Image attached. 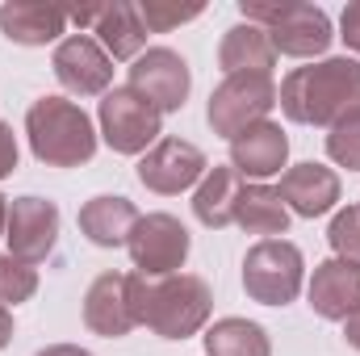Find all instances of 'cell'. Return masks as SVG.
Returning a JSON list of instances; mask_svg holds the SVG:
<instances>
[{
  "mask_svg": "<svg viewBox=\"0 0 360 356\" xmlns=\"http://www.w3.org/2000/svg\"><path fill=\"white\" fill-rule=\"evenodd\" d=\"M276 105L297 126H340L344 117L360 113V59H323L293 68L281 89Z\"/></svg>",
  "mask_w": 360,
  "mask_h": 356,
  "instance_id": "obj_1",
  "label": "cell"
},
{
  "mask_svg": "<svg viewBox=\"0 0 360 356\" xmlns=\"http://www.w3.org/2000/svg\"><path fill=\"white\" fill-rule=\"evenodd\" d=\"M126 293L139 327H151L160 340H188L210 323L214 293L201 276L172 272V276H143L126 272Z\"/></svg>",
  "mask_w": 360,
  "mask_h": 356,
  "instance_id": "obj_2",
  "label": "cell"
},
{
  "mask_svg": "<svg viewBox=\"0 0 360 356\" xmlns=\"http://www.w3.org/2000/svg\"><path fill=\"white\" fill-rule=\"evenodd\" d=\"M30 151L46 168H80L96 155L92 117L68 96H38L25 113Z\"/></svg>",
  "mask_w": 360,
  "mask_h": 356,
  "instance_id": "obj_3",
  "label": "cell"
},
{
  "mask_svg": "<svg viewBox=\"0 0 360 356\" xmlns=\"http://www.w3.org/2000/svg\"><path fill=\"white\" fill-rule=\"evenodd\" d=\"M243 21L260 25L269 34L272 51L289 55V59H314L331 46V17L319 4H302V0H285V4H260V0H243L239 4Z\"/></svg>",
  "mask_w": 360,
  "mask_h": 356,
  "instance_id": "obj_4",
  "label": "cell"
},
{
  "mask_svg": "<svg viewBox=\"0 0 360 356\" xmlns=\"http://www.w3.org/2000/svg\"><path fill=\"white\" fill-rule=\"evenodd\" d=\"M306 260L302 248L289 239H260L243 256V289L260 306H289L302 293Z\"/></svg>",
  "mask_w": 360,
  "mask_h": 356,
  "instance_id": "obj_5",
  "label": "cell"
},
{
  "mask_svg": "<svg viewBox=\"0 0 360 356\" xmlns=\"http://www.w3.org/2000/svg\"><path fill=\"white\" fill-rule=\"evenodd\" d=\"M96 122H101V139L117 151V155H147L160 134H164V113L139 96L130 89H109L101 96V109H96Z\"/></svg>",
  "mask_w": 360,
  "mask_h": 356,
  "instance_id": "obj_6",
  "label": "cell"
},
{
  "mask_svg": "<svg viewBox=\"0 0 360 356\" xmlns=\"http://www.w3.org/2000/svg\"><path fill=\"white\" fill-rule=\"evenodd\" d=\"M272 105H276V84L272 76H226L218 89L210 92V105H205V122L214 134L222 139H235L243 134L248 126L256 122H269Z\"/></svg>",
  "mask_w": 360,
  "mask_h": 356,
  "instance_id": "obj_7",
  "label": "cell"
},
{
  "mask_svg": "<svg viewBox=\"0 0 360 356\" xmlns=\"http://www.w3.org/2000/svg\"><path fill=\"white\" fill-rule=\"evenodd\" d=\"M188 248H193V239H188L184 222L172 218V214H139V222H134V231L126 239L134 272H143V276L180 272L184 260H188Z\"/></svg>",
  "mask_w": 360,
  "mask_h": 356,
  "instance_id": "obj_8",
  "label": "cell"
},
{
  "mask_svg": "<svg viewBox=\"0 0 360 356\" xmlns=\"http://www.w3.org/2000/svg\"><path fill=\"white\" fill-rule=\"evenodd\" d=\"M130 89L147 96L160 113H176L188 101L193 89V72L172 46H147L134 63H130Z\"/></svg>",
  "mask_w": 360,
  "mask_h": 356,
  "instance_id": "obj_9",
  "label": "cell"
},
{
  "mask_svg": "<svg viewBox=\"0 0 360 356\" xmlns=\"http://www.w3.org/2000/svg\"><path fill=\"white\" fill-rule=\"evenodd\" d=\"M205 172H210L205 151L193 147L188 139H160L147 155H139V180L160 197H176L184 189L201 184Z\"/></svg>",
  "mask_w": 360,
  "mask_h": 356,
  "instance_id": "obj_10",
  "label": "cell"
},
{
  "mask_svg": "<svg viewBox=\"0 0 360 356\" xmlns=\"http://www.w3.org/2000/svg\"><path fill=\"white\" fill-rule=\"evenodd\" d=\"M8 256L25 265H42L59 243V205L46 197H17L8 201Z\"/></svg>",
  "mask_w": 360,
  "mask_h": 356,
  "instance_id": "obj_11",
  "label": "cell"
},
{
  "mask_svg": "<svg viewBox=\"0 0 360 356\" xmlns=\"http://www.w3.org/2000/svg\"><path fill=\"white\" fill-rule=\"evenodd\" d=\"M55 80L76 96H105L113 84V59L92 34H68L51 55Z\"/></svg>",
  "mask_w": 360,
  "mask_h": 356,
  "instance_id": "obj_12",
  "label": "cell"
},
{
  "mask_svg": "<svg viewBox=\"0 0 360 356\" xmlns=\"http://www.w3.org/2000/svg\"><path fill=\"white\" fill-rule=\"evenodd\" d=\"M306 298H310V310H314L319 319L344 323L348 314L360 310V265L340 260V256L314 265V276H310Z\"/></svg>",
  "mask_w": 360,
  "mask_h": 356,
  "instance_id": "obj_13",
  "label": "cell"
},
{
  "mask_svg": "<svg viewBox=\"0 0 360 356\" xmlns=\"http://www.w3.org/2000/svg\"><path fill=\"white\" fill-rule=\"evenodd\" d=\"M285 160H289V134L276 122H256L231 139V168L243 180L264 184L285 168Z\"/></svg>",
  "mask_w": 360,
  "mask_h": 356,
  "instance_id": "obj_14",
  "label": "cell"
},
{
  "mask_svg": "<svg viewBox=\"0 0 360 356\" xmlns=\"http://www.w3.org/2000/svg\"><path fill=\"white\" fill-rule=\"evenodd\" d=\"M276 193L289 205V214H297V218H323L340 201V177L327 164L306 160V164H293V168L281 172V189Z\"/></svg>",
  "mask_w": 360,
  "mask_h": 356,
  "instance_id": "obj_15",
  "label": "cell"
},
{
  "mask_svg": "<svg viewBox=\"0 0 360 356\" xmlns=\"http://www.w3.org/2000/svg\"><path fill=\"white\" fill-rule=\"evenodd\" d=\"M84 323L92 336H105V340H122L139 327V319L130 310V293H126V272H101L89 285Z\"/></svg>",
  "mask_w": 360,
  "mask_h": 356,
  "instance_id": "obj_16",
  "label": "cell"
},
{
  "mask_svg": "<svg viewBox=\"0 0 360 356\" xmlns=\"http://www.w3.org/2000/svg\"><path fill=\"white\" fill-rule=\"evenodd\" d=\"M68 30V8L38 4V0H4L0 4V34L17 46H46Z\"/></svg>",
  "mask_w": 360,
  "mask_h": 356,
  "instance_id": "obj_17",
  "label": "cell"
},
{
  "mask_svg": "<svg viewBox=\"0 0 360 356\" xmlns=\"http://www.w3.org/2000/svg\"><path fill=\"white\" fill-rule=\"evenodd\" d=\"M134 222H139V210L122 193H101L80 205V235L96 248H126Z\"/></svg>",
  "mask_w": 360,
  "mask_h": 356,
  "instance_id": "obj_18",
  "label": "cell"
},
{
  "mask_svg": "<svg viewBox=\"0 0 360 356\" xmlns=\"http://www.w3.org/2000/svg\"><path fill=\"white\" fill-rule=\"evenodd\" d=\"M92 38L105 46L109 59H130L134 63L147 51V25L139 17V4H126V0L101 4L96 25H92Z\"/></svg>",
  "mask_w": 360,
  "mask_h": 356,
  "instance_id": "obj_19",
  "label": "cell"
},
{
  "mask_svg": "<svg viewBox=\"0 0 360 356\" xmlns=\"http://www.w3.org/2000/svg\"><path fill=\"white\" fill-rule=\"evenodd\" d=\"M218 68H222L226 76H243V72H252V76H272L276 51H272L269 34H264L260 25H252V21L231 25V30L222 34V46H218Z\"/></svg>",
  "mask_w": 360,
  "mask_h": 356,
  "instance_id": "obj_20",
  "label": "cell"
},
{
  "mask_svg": "<svg viewBox=\"0 0 360 356\" xmlns=\"http://www.w3.org/2000/svg\"><path fill=\"white\" fill-rule=\"evenodd\" d=\"M235 227H243L248 235H264V239H276L289 231V205L281 201V193L269 189V184H248L239 189V201H235Z\"/></svg>",
  "mask_w": 360,
  "mask_h": 356,
  "instance_id": "obj_21",
  "label": "cell"
},
{
  "mask_svg": "<svg viewBox=\"0 0 360 356\" xmlns=\"http://www.w3.org/2000/svg\"><path fill=\"white\" fill-rule=\"evenodd\" d=\"M239 189H243V177H239L235 168H218V164H214V168L201 177L197 193H193V214H197V222L210 227V231L231 227V222H235Z\"/></svg>",
  "mask_w": 360,
  "mask_h": 356,
  "instance_id": "obj_22",
  "label": "cell"
},
{
  "mask_svg": "<svg viewBox=\"0 0 360 356\" xmlns=\"http://www.w3.org/2000/svg\"><path fill=\"white\" fill-rule=\"evenodd\" d=\"M201 340L205 356H272L269 331L252 319H218Z\"/></svg>",
  "mask_w": 360,
  "mask_h": 356,
  "instance_id": "obj_23",
  "label": "cell"
},
{
  "mask_svg": "<svg viewBox=\"0 0 360 356\" xmlns=\"http://www.w3.org/2000/svg\"><path fill=\"white\" fill-rule=\"evenodd\" d=\"M38 293V268L0 252V306H21Z\"/></svg>",
  "mask_w": 360,
  "mask_h": 356,
  "instance_id": "obj_24",
  "label": "cell"
},
{
  "mask_svg": "<svg viewBox=\"0 0 360 356\" xmlns=\"http://www.w3.org/2000/svg\"><path fill=\"white\" fill-rule=\"evenodd\" d=\"M201 13H205V4H168V0H143L139 4V17H143L147 34H168V30H176V25L201 17Z\"/></svg>",
  "mask_w": 360,
  "mask_h": 356,
  "instance_id": "obj_25",
  "label": "cell"
},
{
  "mask_svg": "<svg viewBox=\"0 0 360 356\" xmlns=\"http://www.w3.org/2000/svg\"><path fill=\"white\" fill-rule=\"evenodd\" d=\"M327 239H331V248H335L340 260L360 265V205H344V210H335Z\"/></svg>",
  "mask_w": 360,
  "mask_h": 356,
  "instance_id": "obj_26",
  "label": "cell"
},
{
  "mask_svg": "<svg viewBox=\"0 0 360 356\" xmlns=\"http://www.w3.org/2000/svg\"><path fill=\"white\" fill-rule=\"evenodd\" d=\"M327 155H331L340 168L360 172V113L344 117L340 126H331V134H327Z\"/></svg>",
  "mask_w": 360,
  "mask_h": 356,
  "instance_id": "obj_27",
  "label": "cell"
},
{
  "mask_svg": "<svg viewBox=\"0 0 360 356\" xmlns=\"http://www.w3.org/2000/svg\"><path fill=\"white\" fill-rule=\"evenodd\" d=\"M17 172V134L8 122H0V180Z\"/></svg>",
  "mask_w": 360,
  "mask_h": 356,
  "instance_id": "obj_28",
  "label": "cell"
},
{
  "mask_svg": "<svg viewBox=\"0 0 360 356\" xmlns=\"http://www.w3.org/2000/svg\"><path fill=\"white\" fill-rule=\"evenodd\" d=\"M340 38L348 42V51L360 55V0H352V4L340 13Z\"/></svg>",
  "mask_w": 360,
  "mask_h": 356,
  "instance_id": "obj_29",
  "label": "cell"
},
{
  "mask_svg": "<svg viewBox=\"0 0 360 356\" xmlns=\"http://www.w3.org/2000/svg\"><path fill=\"white\" fill-rule=\"evenodd\" d=\"M34 356H92L89 348H80V344H51V348H42V352Z\"/></svg>",
  "mask_w": 360,
  "mask_h": 356,
  "instance_id": "obj_30",
  "label": "cell"
},
{
  "mask_svg": "<svg viewBox=\"0 0 360 356\" xmlns=\"http://www.w3.org/2000/svg\"><path fill=\"white\" fill-rule=\"evenodd\" d=\"M344 340H348V344H352V348L360 352V310L344 319Z\"/></svg>",
  "mask_w": 360,
  "mask_h": 356,
  "instance_id": "obj_31",
  "label": "cell"
},
{
  "mask_svg": "<svg viewBox=\"0 0 360 356\" xmlns=\"http://www.w3.org/2000/svg\"><path fill=\"white\" fill-rule=\"evenodd\" d=\"M8 340H13V314L8 306H0V348H8Z\"/></svg>",
  "mask_w": 360,
  "mask_h": 356,
  "instance_id": "obj_32",
  "label": "cell"
},
{
  "mask_svg": "<svg viewBox=\"0 0 360 356\" xmlns=\"http://www.w3.org/2000/svg\"><path fill=\"white\" fill-rule=\"evenodd\" d=\"M4 231H8V197L0 193V239H4Z\"/></svg>",
  "mask_w": 360,
  "mask_h": 356,
  "instance_id": "obj_33",
  "label": "cell"
},
{
  "mask_svg": "<svg viewBox=\"0 0 360 356\" xmlns=\"http://www.w3.org/2000/svg\"><path fill=\"white\" fill-rule=\"evenodd\" d=\"M356 205H360V201H356Z\"/></svg>",
  "mask_w": 360,
  "mask_h": 356,
  "instance_id": "obj_34",
  "label": "cell"
}]
</instances>
